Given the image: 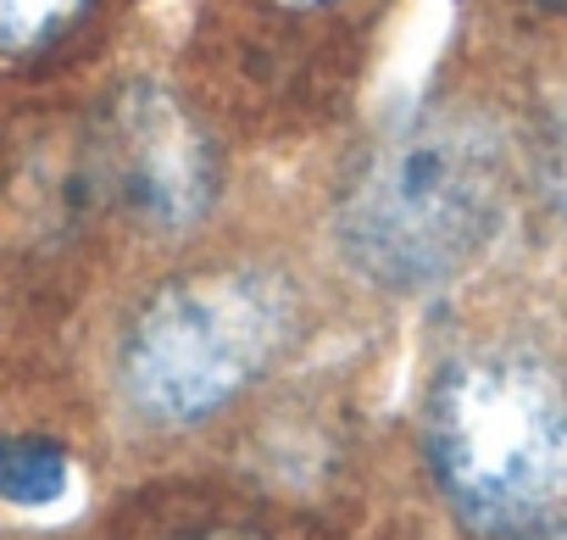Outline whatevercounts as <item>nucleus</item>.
<instances>
[{
	"instance_id": "nucleus-1",
	"label": "nucleus",
	"mask_w": 567,
	"mask_h": 540,
	"mask_svg": "<svg viewBox=\"0 0 567 540\" xmlns=\"http://www.w3.org/2000/svg\"><path fill=\"white\" fill-rule=\"evenodd\" d=\"M423 457L456 523L478 540H567V379L517 346L440 368Z\"/></svg>"
},
{
	"instance_id": "nucleus-2",
	"label": "nucleus",
	"mask_w": 567,
	"mask_h": 540,
	"mask_svg": "<svg viewBox=\"0 0 567 540\" xmlns=\"http://www.w3.org/2000/svg\"><path fill=\"white\" fill-rule=\"evenodd\" d=\"M506 212V145L473 112L390 129L346 179L340 251L384 291H434L489 251Z\"/></svg>"
},
{
	"instance_id": "nucleus-3",
	"label": "nucleus",
	"mask_w": 567,
	"mask_h": 540,
	"mask_svg": "<svg viewBox=\"0 0 567 540\" xmlns=\"http://www.w3.org/2000/svg\"><path fill=\"white\" fill-rule=\"evenodd\" d=\"M296 296L267 267H200L162 285L117 351L123 396L162 429L228 412L290 346Z\"/></svg>"
},
{
	"instance_id": "nucleus-4",
	"label": "nucleus",
	"mask_w": 567,
	"mask_h": 540,
	"mask_svg": "<svg viewBox=\"0 0 567 540\" xmlns=\"http://www.w3.org/2000/svg\"><path fill=\"white\" fill-rule=\"evenodd\" d=\"M101 173L134 217L162 228H189L217 201V145L162 84H128L106 101Z\"/></svg>"
},
{
	"instance_id": "nucleus-5",
	"label": "nucleus",
	"mask_w": 567,
	"mask_h": 540,
	"mask_svg": "<svg viewBox=\"0 0 567 540\" xmlns=\"http://www.w3.org/2000/svg\"><path fill=\"white\" fill-rule=\"evenodd\" d=\"M73 485V457L51 435H7L0 440V501L12 507H56Z\"/></svg>"
},
{
	"instance_id": "nucleus-6",
	"label": "nucleus",
	"mask_w": 567,
	"mask_h": 540,
	"mask_svg": "<svg viewBox=\"0 0 567 540\" xmlns=\"http://www.w3.org/2000/svg\"><path fill=\"white\" fill-rule=\"evenodd\" d=\"M95 0H0V57H40L62 45Z\"/></svg>"
},
{
	"instance_id": "nucleus-7",
	"label": "nucleus",
	"mask_w": 567,
	"mask_h": 540,
	"mask_svg": "<svg viewBox=\"0 0 567 540\" xmlns=\"http://www.w3.org/2000/svg\"><path fill=\"white\" fill-rule=\"evenodd\" d=\"M184 540H261L250 529H200V534H184Z\"/></svg>"
},
{
	"instance_id": "nucleus-8",
	"label": "nucleus",
	"mask_w": 567,
	"mask_h": 540,
	"mask_svg": "<svg viewBox=\"0 0 567 540\" xmlns=\"http://www.w3.org/2000/svg\"><path fill=\"white\" fill-rule=\"evenodd\" d=\"M534 7H545V12H567V0H534Z\"/></svg>"
},
{
	"instance_id": "nucleus-9",
	"label": "nucleus",
	"mask_w": 567,
	"mask_h": 540,
	"mask_svg": "<svg viewBox=\"0 0 567 540\" xmlns=\"http://www.w3.org/2000/svg\"><path fill=\"white\" fill-rule=\"evenodd\" d=\"M290 7H329V0H290Z\"/></svg>"
}]
</instances>
